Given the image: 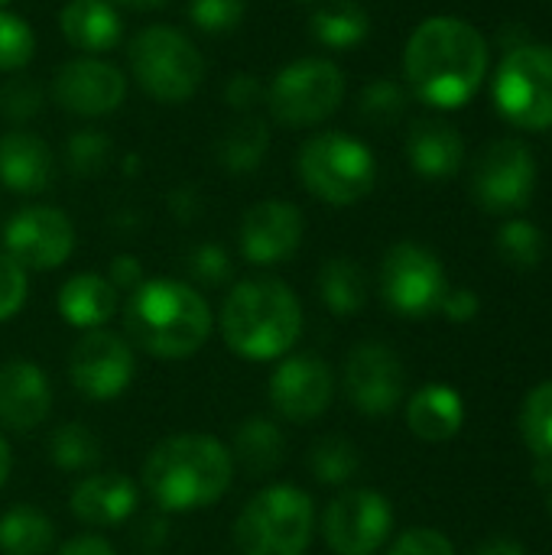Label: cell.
<instances>
[{
    "label": "cell",
    "instance_id": "46",
    "mask_svg": "<svg viewBox=\"0 0 552 555\" xmlns=\"http://www.w3.org/2000/svg\"><path fill=\"white\" fill-rule=\"evenodd\" d=\"M59 555H117L114 553V546L104 540V537H75V540H68L62 550H59Z\"/></svg>",
    "mask_w": 552,
    "mask_h": 555
},
{
    "label": "cell",
    "instance_id": "40",
    "mask_svg": "<svg viewBox=\"0 0 552 555\" xmlns=\"http://www.w3.org/2000/svg\"><path fill=\"white\" fill-rule=\"evenodd\" d=\"M185 263H189V276L205 283V286H221L231 280V257L218 244H198L185 257Z\"/></svg>",
    "mask_w": 552,
    "mask_h": 555
},
{
    "label": "cell",
    "instance_id": "10",
    "mask_svg": "<svg viewBox=\"0 0 552 555\" xmlns=\"http://www.w3.org/2000/svg\"><path fill=\"white\" fill-rule=\"evenodd\" d=\"M446 293H449L446 270L429 247L416 241H400L384 254L381 296L397 315L426 319L439 312V302Z\"/></svg>",
    "mask_w": 552,
    "mask_h": 555
},
{
    "label": "cell",
    "instance_id": "2",
    "mask_svg": "<svg viewBox=\"0 0 552 555\" xmlns=\"http://www.w3.org/2000/svg\"><path fill=\"white\" fill-rule=\"evenodd\" d=\"M120 315L127 341L166 361L192 358L211 335V306L185 280H143L127 293Z\"/></svg>",
    "mask_w": 552,
    "mask_h": 555
},
{
    "label": "cell",
    "instance_id": "1",
    "mask_svg": "<svg viewBox=\"0 0 552 555\" xmlns=\"http://www.w3.org/2000/svg\"><path fill=\"white\" fill-rule=\"evenodd\" d=\"M403 75L423 104L465 107L488 75V42L462 16H429L407 39Z\"/></svg>",
    "mask_w": 552,
    "mask_h": 555
},
{
    "label": "cell",
    "instance_id": "19",
    "mask_svg": "<svg viewBox=\"0 0 552 555\" xmlns=\"http://www.w3.org/2000/svg\"><path fill=\"white\" fill-rule=\"evenodd\" d=\"M52 387L39 364L7 361L0 364V423L13 433H29L49 420Z\"/></svg>",
    "mask_w": 552,
    "mask_h": 555
},
{
    "label": "cell",
    "instance_id": "44",
    "mask_svg": "<svg viewBox=\"0 0 552 555\" xmlns=\"http://www.w3.org/2000/svg\"><path fill=\"white\" fill-rule=\"evenodd\" d=\"M478 309H482V302H478V296H475L472 289H449V293L442 296V302H439V312H442L449 322H459V325L472 322V319L478 315Z\"/></svg>",
    "mask_w": 552,
    "mask_h": 555
},
{
    "label": "cell",
    "instance_id": "37",
    "mask_svg": "<svg viewBox=\"0 0 552 555\" xmlns=\"http://www.w3.org/2000/svg\"><path fill=\"white\" fill-rule=\"evenodd\" d=\"M244 13H247L244 0H189L192 26L202 33H211V36L234 33L241 26Z\"/></svg>",
    "mask_w": 552,
    "mask_h": 555
},
{
    "label": "cell",
    "instance_id": "5",
    "mask_svg": "<svg viewBox=\"0 0 552 555\" xmlns=\"http://www.w3.org/2000/svg\"><path fill=\"white\" fill-rule=\"evenodd\" d=\"M296 169L306 192L335 208L358 205L377 182V159L371 146L342 130H322L309 137L299 146Z\"/></svg>",
    "mask_w": 552,
    "mask_h": 555
},
{
    "label": "cell",
    "instance_id": "27",
    "mask_svg": "<svg viewBox=\"0 0 552 555\" xmlns=\"http://www.w3.org/2000/svg\"><path fill=\"white\" fill-rule=\"evenodd\" d=\"M309 33L325 49L345 52V49H355V46H361L368 39L371 16L358 0H322V3L312 7Z\"/></svg>",
    "mask_w": 552,
    "mask_h": 555
},
{
    "label": "cell",
    "instance_id": "34",
    "mask_svg": "<svg viewBox=\"0 0 552 555\" xmlns=\"http://www.w3.org/2000/svg\"><path fill=\"white\" fill-rule=\"evenodd\" d=\"M521 433L540 462H552V380L530 390L521 410Z\"/></svg>",
    "mask_w": 552,
    "mask_h": 555
},
{
    "label": "cell",
    "instance_id": "48",
    "mask_svg": "<svg viewBox=\"0 0 552 555\" xmlns=\"http://www.w3.org/2000/svg\"><path fill=\"white\" fill-rule=\"evenodd\" d=\"M114 7H130V10H156V7H166L169 0H111Z\"/></svg>",
    "mask_w": 552,
    "mask_h": 555
},
{
    "label": "cell",
    "instance_id": "6",
    "mask_svg": "<svg viewBox=\"0 0 552 555\" xmlns=\"http://www.w3.org/2000/svg\"><path fill=\"white\" fill-rule=\"evenodd\" d=\"M316 533V507L303 488L270 485L234 520L241 555H306Z\"/></svg>",
    "mask_w": 552,
    "mask_h": 555
},
{
    "label": "cell",
    "instance_id": "12",
    "mask_svg": "<svg viewBox=\"0 0 552 555\" xmlns=\"http://www.w3.org/2000/svg\"><path fill=\"white\" fill-rule=\"evenodd\" d=\"M133 348L124 335L111 328H91L85 332L72 354H68V377L72 387L88 397L91 403L117 400L130 380H133Z\"/></svg>",
    "mask_w": 552,
    "mask_h": 555
},
{
    "label": "cell",
    "instance_id": "13",
    "mask_svg": "<svg viewBox=\"0 0 552 555\" xmlns=\"http://www.w3.org/2000/svg\"><path fill=\"white\" fill-rule=\"evenodd\" d=\"M394 530L390 501L371 488L342 491L322 517V537L335 555H374Z\"/></svg>",
    "mask_w": 552,
    "mask_h": 555
},
{
    "label": "cell",
    "instance_id": "7",
    "mask_svg": "<svg viewBox=\"0 0 552 555\" xmlns=\"http://www.w3.org/2000/svg\"><path fill=\"white\" fill-rule=\"evenodd\" d=\"M127 62L133 81L163 104L189 101L205 81V59L198 46L182 29L166 23L143 26L127 46Z\"/></svg>",
    "mask_w": 552,
    "mask_h": 555
},
{
    "label": "cell",
    "instance_id": "24",
    "mask_svg": "<svg viewBox=\"0 0 552 555\" xmlns=\"http://www.w3.org/2000/svg\"><path fill=\"white\" fill-rule=\"evenodd\" d=\"M55 306L72 328H104L117 312V289L101 273H75L62 283Z\"/></svg>",
    "mask_w": 552,
    "mask_h": 555
},
{
    "label": "cell",
    "instance_id": "4",
    "mask_svg": "<svg viewBox=\"0 0 552 555\" xmlns=\"http://www.w3.org/2000/svg\"><path fill=\"white\" fill-rule=\"evenodd\" d=\"M221 335L247 361L286 358L303 335V306L277 276L241 280L221 306Z\"/></svg>",
    "mask_w": 552,
    "mask_h": 555
},
{
    "label": "cell",
    "instance_id": "42",
    "mask_svg": "<svg viewBox=\"0 0 552 555\" xmlns=\"http://www.w3.org/2000/svg\"><path fill=\"white\" fill-rule=\"evenodd\" d=\"M387 555H455V550H452V543L439 530L413 527V530L397 537V543L390 546Z\"/></svg>",
    "mask_w": 552,
    "mask_h": 555
},
{
    "label": "cell",
    "instance_id": "21",
    "mask_svg": "<svg viewBox=\"0 0 552 555\" xmlns=\"http://www.w3.org/2000/svg\"><path fill=\"white\" fill-rule=\"evenodd\" d=\"M52 150L29 130L0 133V182L16 195H39L52 182Z\"/></svg>",
    "mask_w": 552,
    "mask_h": 555
},
{
    "label": "cell",
    "instance_id": "23",
    "mask_svg": "<svg viewBox=\"0 0 552 555\" xmlns=\"http://www.w3.org/2000/svg\"><path fill=\"white\" fill-rule=\"evenodd\" d=\"M407 159L423 179H449L465 159L462 133L439 117H423L407 133Z\"/></svg>",
    "mask_w": 552,
    "mask_h": 555
},
{
    "label": "cell",
    "instance_id": "22",
    "mask_svg": "<svg viewBox=\"0 0 552 555\" xmlns=\"http://www.w3.org/2000/svg\"><path fill=\"white\" fill-rule=\"evenodd\" d=\"M59 29L81 55H104L124 39V20L111 0H68L59 10Z\"/></svg>",
    "mask_w": 552,
    "mask_h": 555
},
{
    "label": "cell",
    "instance_id": "26",
    "mask_svg": "<svg viewBox=\"0 0 552 555\" xmlns=\"http://www.w3.org/2000/svg\"><path fill=\"white\" fill-rule=\"evenodd\" d=\"M231 459L234 468H241L247 478H267L280 468L283 452H286V436L273 420L251 416L247 423L238 426L231 439Z\"/></svg>",
    "mask_w": 552,
    "mask_h": 555
},
{
    "label": "cell",
    "instance_id": "47",
    "mask_svg": "<svg viewBox=\"0 0 552 555\" xmlns=\"http://www.w3.org/2000/svg\"><path fill=\"white\" fill-rule=\"evenodd\" d=\"M475 555H527V550L517 543V540H508V537H498V540H488L485 546H478Z\"/></svg>",
    "mask_w": 552,
    "mask_h": 555
},
{
    "label": "cell",
    "instance_id": "17",
    "mask_svg": "<svg viewBox=\"0 0 552 555\" xmlns=\"http://www.w3.org/2000/svg\"><path fill=\"white\" fill-rule=\"evenodd\" d=\"M303 231H306V218L293 202L264 198L244 211L238 228V244L247 263L277 267L299 250Z\"/></svg>",
    "mask_w": 552,
    "mask_h": 555
},
{
    "label": "cell",
    "instance_id": "51",
    "mask_svg": "<svg viewBox=\"0 0 552 555\" xmlns=\"http://www.w3.org/2000/svg\"><path fill=\"white\" fill-rule=\"evenodd\" d=\"M547 504H550V514H552V481H550V498H547Z\"/></svg>",
    "mask_w": 552,
    "mask_h": 555
},
{
    "label": "cell",
    "instance_id": "15",
    "mask_svg": "<svg viewBox=\"0 0 552 555\" xmlns=\"http://www.w3.org/2000/svg\"><path fill=\"white\" fill-rule=\"evenodd\" d=\"M52 98L75 117H104L124 104L127 75L101 55H78L59 65L52 78Z\"/></svg>",
    "mask_w": 552,
    "mask_h": 555
},
{
    "label": "cell",
    "instance_id": "11",
    "mask_svg": "<svg viewBox=\"0 0 552 555\" xmlns=\"http://www.w3.org/2000/svg\"><path fill=\"white\" fill-rule=\"evenodd\" d=\"M537 192V159L524 140H495L472 169V198L488 215H514Z\"/></svg>",
    "mask_w": 552,
    "mask_h": 555
},
{
    "label": "cell",
    "instance_id": "8",
    "mask_svg": "<svg viewBox=\"0 0 552 555\" xmlns=\"http://www.w3.org/2000/svg\"><path fill=\"white\" fill-rule=\"evenodd\" d=\"M264 101L283 127L303 130L325 124L345 101V72L332 59H296L273 75Z\"/></svg>",
    "mask_w": 552,
    "mask_h": 555
},
{
    "label": "cell",
    "instance_id": "38",
    "mask_svg": "<svg viewBox=\"0 0 552 555\" xmlns=\"http://www.w3.org/2000/svg\"><path fill=\"white\" fill-rule=\"evenodd\" d=\"M65 156L75 176H98L111 159V137L101 130H78L65 146Z\"/></svg>",
    "mask_w": 552,
    "mask_h": 555
},
{
    "label": "cell",
    "instance_id": "39",
    "mask_svg": "<svg viewBox=\"0 0 552 555\" xmlns=\"http://www.w3.org/2000/svg\"><path fill=\"white\" fill-rule=\"evenodd\" d=\"M42 88L29 78H10L3 88H0V114L10 117V120H29L39 114L42 107Z\"/></svg>",
    "mask_w": 552,
    "mask_h": 555
},
{
    "label": "cell",
    "instance_id": "30",
    "mask_svg": "<svg viewBox=\"0 0 552 555\" xmlns=\"http://www.w3.org/2000/svg\"><path fill=\"white\" fill-rule=\"evenodd\" d=\"M267 146H270L267 124L257 117H244L221 130V137L215 140V159L228 172H254L267 156Z\"/></svg>",
    "mask_w": 552,
    "mask_h": 555
},
{
    "label": "cell",
    "instance_id": "3",
    "mask_svg": "<svg viewBox=\"0 0 552 555\" xmlns=\"http://www.w3.org/2000/svg\"><path fill=\"white\" fill-rule=\"evenodd\" d=\"M234 459L221 439L182 433L163 439L143 462V488L166 514H192L224 498Z\"/></svg>",
    "mask_w": 552,
    "mask_h": 555
},
{
    "label": "cell",
    "instance_id": "9",
    "mask_svg": "<svg viewBox=\"0 0 552 555\" xmlns=\"http://www.w3.org/2000/svg\"><path fill=\"white\" fill-rule=\"evenodd\" d=\"M495 104L521 130H550L552 46L524 42L501 59L495 75Z\"/></svg>",
    "mask_w": 552,
    "mask_h": 555
},
{
    "label": "cell",
    "instance_id": "49",
    "mask_svg": "<svg viewBox=\"0 0 552 555\" xmlns=\"http://www.w3.org/2000/svg\"><path fill=\"white\" fill-rule=\"evenodd\" d=\"M7 475H10V446H7V439L0 436V488H3V481H7Z\"/></svg>",
    "mask_w": 552,
    "mask_h": 555
},
{
    "label": "cell",
    "instance_id": "43",
    "mask_svg": "<svg viewBox=\"0 0 552 555\" xmlns=\"http://www.w3.org/2000/svg\"><path fill=\"white\" fill-rule=\"evenodd\" d=\"M264 98H267V88H264L260 78L251 75V72H238V75H231L228 85H224V101H228V107L251 111V107L260 104Z\"/></svg>",
    "mask_w": 552,
    "mask_h": 555
},
{
    "label": "cell",
    "instance_id": "31",
    "mask_svg": "<svg viewBox=\"0 0 552 555\" xmlns=\"http://www.w3.org/2000/svg\"><path fill=\"white\" fill-rule=\"evenodd\" d=\"M49 459L62 472H88L101 462V446L88 426L65 423L49 436Z\"/></svg>",
    "mask_w": 552,
    "mask_h": 555
},
{
    "label": "cell",
    "instance_id": "32",
    "mask_svg": "<svg viewBox=\"0 0 552 555\" xmlns=\"http://www.w3.org/2000/svg\"><path fill=\"white\" fill-rule=\"evenodd\" d=\"M361 468V459H358V449L342 439V436H325L319 439L312 449H309V472L316 475V481L322 485H348Z\"/></svg>",
    "mask_w": 552,
    "mask_h": 555
},
{
    "label": "cell",
    "instance_id": "45",
    "mask_svg": "<svg viewBox=\"0 0 552 555\" xmlns=\"http://www.w3.org/2000/svg\"><path fill=\"white\" fill-rule=\"evenodd\" d=\"M107 280H111V286L120 293H133L140 283H143V267H140V260L137 257H130V254H120V257H114L111 260V270H107Z\"/></svg>",
    "mask_w": 552,
    "mask_h": 555
},
{
    "label": "cell",
    "instance_id": "18",
    "mask_svg": "<svg viewBox=\"0 0 552 555\" xmlns=\"http://www.w3.org/2000/svg\"><path fill=\"white\" fill-rule=\"evenodd\" d=\"M335 397V374L316 354H290L270 377V403L286 423L319 420Z\"/></svg>",
    "mask_w": 552,
    "mask_h": 555
},
{
    "label": "cell",
    "instance_id": "35",
    "mask_svg": "<svg viewBox=\"0 0 552 555\" xmlns=\"http://www.w3.org/2000/svg\"><path fill=\"white\" fill-rule=\"evenodd\" d=\"M407 104H410V91L403 85L390 78H377L361 91L358 114L374 127H394L407 114Z\"/></svg>",
    "mask_w": 552,
    "mask_h": 555
},
{
    "label": "cell",
    "instance_id": "25",
    "mask_svg": "<svg viewBox=\"0 0 552 555\" xmlns=\"http://www.w3.org/2000/svg\"><path fill=\"white\" fill-rule=\"evenodd\" d=\"M465 423L462 393L449 384H429L416 390L407 403V426L423 442H449Z\"/></svg>",
    "mask_w": 552,
    "mask_h": 555
},
{
    "label": "cell",
    "instance_id": "29",
    "mask_svg": "<svg viewBox=\"0 0 552 555\" xmlns=\"http://www.w3.org/2000/svg\"><path fill=\"white\" fill-rule=\"evenodd\" d=\"M319 296L335 315H358L368 302V276L351 257H332L319 270Z\"/></svg>",
    "mask_w": 552,
    "mask_h": 555
},
{
    "label": "cell",
    "instance_id": "41",
    "mask_svg": "<svg viewBox=\"0 0 552 555\" xmlns=\"http://www.w3.org/2000/svg\"><path fill=\"white\" fill-rule=\"evenodd\" d=\"M29 296V280H26V270L0 250V322L13 319L23 302Z\"/></svg>",
    "mask_w": 552,
    "mask_h": 555
},
{
    "label": "cell",
    "instance_id": "16",
    "mask_svg": "<svg viewBox=\"0 0 552 555\" xmlns=\"http://www.w3.org/2000/svg\"><path fill=\"white\" fill-rule=\"evenodd\" d=\"M407 390L403 361L381 341L358 345L345 361V393L364 416H387L400 406Z\"/></svg>",
    "mask_w": 552,
    "mask_h": 555
},
{
    "label": "cell",
    "instance_id": "14",
    "mask_svg": "<svg viewBox=\"0 0 552 555\" xmlns=\"http://www.w3.org/2000/svg\"><path fill=\"white\" fill-rule=\"evenodd\" d=\"M75 250V224L52 205H26L3 224V254L23 270H55Z\"/></svg>",
    "mask_w": 552,
    "mask_h": 555
},
{
    "label": "cell",
    "instance_id": "36",
    "mask_svg": "<svg viewBox=\"0 0 552 555\" xmlns=\"http://www.w3.org/2000/svg\"><path fill=\"white\" fill-rule=\"evenodd\" d=\"M36 55L33 26L10 10H0V72H23Z\"/></svg>",
    "mask_w": 552,
    "mask_h": 555
},
{
    "label": "cell",
    "instance_id": "33",
    "mask_svg": "<svg viewBox=\"0 0 552 555\" xmlns=\"http://www.w3.org/2000/svg\"><path fill=\"white\" fill-rule=\"evenodd\" d=\"M498 254H501L504 263H511L517 270H534V267H540V260L547 254L543 231L534 221L511 218L498 231Z\"/></svg>",
    "mask_w": 552,
    "mask_h": 555
},
{
    "label": "cell",
    "instance_id": "50",
    "mask_svg": "<svg viewBox=\"0 0 552 555\" xmlns=\"http://www.w3.org/2000/svg\"><path fill=\"white\" fill-rule=\"evenodd\" d=\"M296 3H306V7H316V3H322V0H296Z\"/></svg>",
    "mask_w": 552,
    "mask_h": 555
},
{
    "label": "cell",
    "instance_id": "20",
    "mask_svg": "<svg viewBox=\"0 0 552 555\" xmlns=\"http://www.w3.org/2000/svg\"><path fill=\"white\" fill-rule=\"evenodd\" d=\"M137 488L127 475L107 472V475H88L72 488V514L88 527H120L137 511Z\"/></svg>",
    "mask_w": 552,
    "mask_h": 555
},
{
    "label": "cell",
    "instance_id": "52",
    "mask_svg": "<svg viewBox=\"0 0 552 555\" xmlns=\"http://www.w3.org/2000/svg\"><path fill=\"white\" fill-rule=\"evenodd\" d=\"M7 3H10V0H0V10H3V7H7Z\"/></svg>",
    "mask_w": 552,
    "mask_h": 555
},
{
    "label": "cell",
    "instance_id": "28",
    "mask_svg": "<svg viewBox=\"0 0 552 555\" xmlns=\"http://www.w3.org/2000/svg\"><path fill=\"white\" fill-rule=\"evenodd\" d=\"M55 546L52 520L29 504H16L0 517V553L3 555H49Z\"/></svg>",
    "mask_w": 552,
    "mask_h": 555
}]
</instances>
